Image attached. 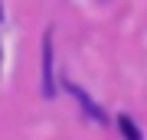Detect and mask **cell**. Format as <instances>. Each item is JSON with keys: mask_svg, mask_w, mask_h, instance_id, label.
I'll list each match as a JSON object with an SVG mask.
<instances>
[{"mask_svg": "<svg viewBox=\"0 0 147 140\" xmlns=\"http://www.w3.org/2000/svg\"><path fill=\"white\" fill-rule=\"evenodd\" d=\"M118 127H121V134H124L127 140H141V130H137V124H134L131 117H121V121H118Z\"/></svg>", "mask_w": 147, "mask_h": 140, "instance_id": "1", "label": "cell"}]
</instances>
